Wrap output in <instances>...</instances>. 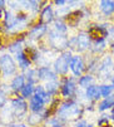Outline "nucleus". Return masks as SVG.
<instances>
[{"label":"nucleus","instance_id":"nucleus-9","mask_svg":"<svg viewBox=\"0 0 114 127\" xmlns=\"http://www.w3.org/2000/svg\"><path fill=\"white\" fill-rule=\"evenodd\" d=\"M75 92V82L73 78L70 79H65L64 84L62 86V95L64 97H70L73 96Z\"/></svg>","mask_w":114,"mask_h":127},{"label":"nucleus","instance_id":"nucleus-27","mask_svg":"<svg viewBox=\"0 0 114 127\" xmlns=\"http://www.w3.org/2000/svg\"><path fill=\"white\" fill-rule=\"evenodd\" d=\"M105 39L104 38H98L95 39V43H94V52H100L105 48Z\"/></svg>","mask_w":114,"mask_h":127},{"label":"nucleus","instance_id":"nucleus-28","mask_svg":"<svg viewBox=\"0 0 114 127\" xmlns=\"http://www.w3.org/2000/svg\"><path fill=\"white\" fill-rule=\"evenodd\" d=\"M67 25L63 23V22H56L55 24H54V30H56L58 33H60V34H64L65 32H67Z\"/></svg>","mask_w":114,"mask_h":127},{"label":"nucleus","instance_id":"nucleus-7","mask_svg":"<svg viewBox=\"0 0 114 127\" xmlns=\"http://www.w3.org/2000/svg\"><path fill=\"white\" fill-rule=\"evenodd\" d=\"M69 68L71 69V72L74 73V76H82V73L84 72L85 67H84V62L82 59V57L79 56H74L71 57V61H70V64H69Z\"/></svg>","mask_w":114,"mask_h":127},{"label":"nucleus","instance_id":"nucleus-1","mask_svg":"<svg viewBox=\"0 0 114 127\" xmlns=\"http://www.w3.org/2000/svg\"><path fill=\"white\" fill-rule=\"evenodd\" d=\"M59 118L63 120H73V118H78L80 116V108L73 102H65L62 104V107L58 110Z\"/></svg>","mask_w":114,"mask_h":127},{"label":"nucleus","instance_id":"nucleus-31","mask_svg":"<svg viewBox=\"0 0 114 127\" xmlns=\"http://www.w3.org/2000/svg\"><path fill=\"white\" fill-rule=\"evenodd\" d=\"M8 127H26L24 123H11V125H8Z\"/></svg>","mask_w":114,"mask_h":127},{"label":"nucleus","instance_id":"nucleus-38","mask_svg":"<svg viewBox=\"0 0 114 127\" xmlns=\"http://www.w3.org/2000/svg\"><path fill=\"white\" fill-rule=\"evenodd\" d=\"M104 127H113V126H104Z\"/></svg>","mask_w":114,"mask_h":127},{"label":"nucleus","instance_id":"nucleus-12","mask_svg":"<svg viewBox=\"0 0 114 127\" xmlns=\"http://www.w3.org/2000/svg\"><path fill=\"white\" fill-rule=\"evenodd\" d=\"M53 18H54V13H53L51 6H50V5L45 6V8L43 9L42 14H40V22H42V24L45 25V24L50 23V22L53 20Z\"/></svg>","mask_w":114,"mask_h":127},{"label":"nucleus","instance_id":"nucleus-19","mask_svg":"<svg viewBox=\"0 0 114 127\" xmlns=\"http://www.w3.org/2000/svg\"><path fill=\"white\" fill-rule=\"evenodd\" d=\"M80 18H82V13L80 11H73V13H69L67 15V20L69 23V25H75L79 20H80Z\"/></svg>","mask_w":114,"mask_h":127},{"label":"nucleus","instance_id":"nucleus-22","mask_svg":"<svg viewBox=\"0 0 114 127\" xmlns=\"http://www.w3.org/2000/svg\"><path fill=\"white\" fill-rule=\"evenodd\" d=\"M34 86L31 84V83H28V84H25V87L22 89V95H23V98H29V97H33L34 95Z\"/></svg>","mask_w":114,"mask_h":127},{"label":"nucleus","instance_id":"nucleus-25","mask_svg":"<svg viewBox=\"0 0 114 127\" xmlns=\"http://www.w3.org/2000/svg\"><path fill=\"white\" fill-rule=\"evenodd\" d=\"M91 83H93V77L89 76V74H88V76H84V77H82V78L79 79V86H82V87H84V88L90 87Z\"/></svg>","mask_w":114,"mask_h":127},{"label":"nucleus","instance_id":"nucleus-36","mask_svg":"<svg viewBox=\"0 0 114 127\" xmlns=\"http://www.w3.org/2000/svg\"><path fill=\"white\" fill-rule=\"evenodd\" d=\"M53 127H63V126H60V125H56V126H53Z\"/></svg>","mask_w":114,"mask_h":127},{"label":"nucleus","instance_id":"nucleus-26","mask_svg":"<svg viewBox=\"0 0 114 127\" xmlns=\"http://www.w3.org/2000/svg\"><path fill=\"white\" fill-rule=\"evenodd\" d=\"M58 83H56V81H51V82H48V84H46V87H45V89H46V92L51 96V95H54L56 91H58Z\"/></svg>","mask_w":114,"mask_h":127},{"label":"nucleus","instance_id":"nucleus-35","mask_svg":"<svg viewBox=\"0 0 114 127\" xmlns=\"http://www.w3.org/2000/svg\"><path fill=\"white\" fill-rule=\"evenodd\" d=\"M112 87H113V89H114V77H113V81H112Z\"/></svg>","mask_w":114,"mask_h":127},{"label":"nucleus","instance_id":"nucleus-3","mask_svg":"<svg viewBox=\"0 0 114 127\" xmlns=\"http://www.w3.org/2000/svg\"><path fill=\"white\" fill-rule=\"evenodd\" d=\"M69 45H74L73 48H75L79 52H83V50L88 49L90 45V35L87 33H80L78 37L69 40Z\"/></svg>","mask_w":114,"mask_h":127},{"label":"nucleus","instance_id":"nucleus-17","mask_svg":"<svg viewBox=\"0 0 114 127\" xmlns=\"http://www.w3.org/2000/svg\"><path fill=\"white\" fill-rule=\"evenodd\" d=\"M110 107H114V95H110L109 97L104 98V101L99 103L98 108H99V111H105Z\"/></svg>","mask_w":114,"mask_h":127},{"label":"nucleus","instance_id":"nucleus-5","mask_svg":"<svg viewBox=\"0 0 114 127\" xmlns=\"http://www.w3.org/2000/svg\"><path fill=\"white\" fill-rule=\"evenodd\" d=\"M70 61H71V54H70V52L63 53L62 56L55 61V63H54L55 72H56V73H59V74L67 73V70H68V68H69V64H70Z\"/></svg>","mask_w":114,"mask_h":127},{"label":"nucleus","instance_id":"nucleus-21","mask_svg":"<svg viewBox=\"0 0 114 127\" xmlns=\"http://www.w3.org/2000/svg\"><path fill=\"white\" fill-rule=\"evenodd\" d=\"M26 78H28V83H35L39 79V72L38 69H29L26 72Z\"/></svg>","mask_w":114,"mask_h":127},{"label":"nucleus","instance_id":"nucleus-14","mask_svg":"<svg viewBox=\"0 0 114 127\" xmlns=\"http://www.w3.org/2000/svg\"><path fill=\"white\" fill-rule=\"evenodd\" d=\"M25 87V76L19 74L16 77H14L13 82H11V88L14 91H22Z\"/></svg>","mask_w":114,"mask_h":127},{"label":"nucleus","instance_id":"nucleus-2","mask_svg":"<svg viewBox=\"0 0 114 127\" xmlns=\"http://www.w3.org/2000/svg\"><path fill=\"white\" fill-rule=\"evenodd\" d=\"M49 43L54 49L63 50L67 47H69V40L64 34H60L56 30H50L49 32Z\"/></svg>","mask_w":114,"mask_h":127},{"label":"nucleus","instance_id":"nucleus-23","mask_svg":"<svg viewBox=\"0 0 114 127\" xmlns=\"http://www.w3.org/2000/svg\"><path fill=\"white\" fill-rule=\"evenodd\" d=\"M112 91H113V87L109 86V84H103L99 87V93H100V97H109L112 95Z\"/></svg>","mask_w":114,"mask_h":127},{"label":"nucleus","instance_id":"nucleus-15","mask_svg":"<svg viewBox=\"0 0 114 127\" xmlns=\"http://www.w3.org/2000/svg\"><path fill=\"white\" fill-rule=\"evenodd\" d=\"M16 61H18L19 67H20L22 69H28L30 67V59L26 57V54L24 52L16 54Z\"/></svg>","mask_w":114,"mask_h":127},{"label":"nucleus","instance_id":"nucleus-37","mask_svg":"<svg viewBox=\"0 0 114 127\" xmlns=\"http://www.w3.org/2000/svg\"><path fill=\"white\" fill-rule=\"evenodd\" d=\"M87 127H93V126H91V125H88V126H87Z\"/></svg>","mask_w":114,"mask_h":127},{"label":"nucleus","instance_id":"nucleus-34","mask_svg":"<svg viewBox=\"0 0 114 127\" xmlns=\"http://www.w3.org/2000/svg\"><path fill=\"white\" fill-rule=\"evenodd\" d=\"M113 120H114V107H113V111H112V116H110Z\"/></svg>","mask_w":114,"mask_h":127},{"label":"nucleus","instance_id":"nucleus-13","mask_svg":"<svg viewBox=\"0 0 114 127\" xmlns=\"http://www.w3.org/2000/svg\"><path fill=\"white\" fill-rule=\"evenodd\" d=\"M99 5H100V10L105 15H112L114 13V1L113 0H102Z\"/></svg>","mask_w":114,"mask_h":127},{"label":"nucleus","instance_id":"nucleus-16","mask_svg":"<svg viewBox=\"0 0 114 127\" xmlns=\"http://www.w3.org/2000/svg\"><path fill=\"white\" fill-rule=\"evenodd\" d=\"M85 96H87L88 99H98V98L100 97L99 88H98L97 86H93V84H91L90 87L87 88V91H85Z\"/></svg>","mask_w":114,"mask_h":127},{"label":"nucleus","instance_id":"nucleus-11","mask_svg":"<svg viewBox=\"0 0 114 127\" xmlns=\"http://www.w3.org/2000/svg\"><path fill=\"white\" fill-rule=\"evenodd\" d=\"M39 72V78L40 79H45L48 82H51V81H56V74L54 72H51L48 67H42L38 69Z\"/></svg>","mask_w":114,"mask_h":127},{"label":"nucleus","instance_id":"nucleus-29","mask_svg":"<svg viewBox=\"0 0 114 127\" xmlns=\"http://www.w3.org/2000/svg\"><path fill=\"white\" fill-rule=\"evenodd\" d=\"M5 103H6V95L3 91H0V108H3Z\"/></svg>","mask_w":114,"mask_h":127},{"label":"nucleus","instance_id":"nucleus-6","mask_svg":"<svg viewBox=\"0 0 114 127\" xmlns=\"http://www.w3.org/2000/svg\"><path fill=\"white\" fill-rule=\"evenodd\" d=\"M11 111H13L15 117H22L28 111V104H26V102L24 101L23 97L15 98L11 102Z\"/></svg>","mask_w":114,"mask_h":127},{"label":"nucleus","instance_id":"nucleus-33","mask_svg":"<svg viewBox=\"0 0 114 127\" xmlns=\"http://www.w3.org/2000/svg\"><path fill=\"white\" fill-rule=\"evenodd\" d=\"M4 4H5V1H3V0H0V9H3Z\"/></svg>","mask_w":114,"mask_h":127},{"label":"nucleus","instance_id":"nucleus-10","mask_svg":"<svg viewBox=\"0 0 114 127\" xmlns=\"http://www.w3.org/2000/svg\"><path fill=\"white\" fill-rule=\"evenodd\" d=\"M45 32H46V27L44 24H38V25L31 28V30L28 34V37L30 39H39V38H42L44 35Z\"/></svg>","mask_w":114,"mask_h":127},{"label":"nucleus","instance_id":"nucleus-20","mask_svg":"<svg viewBox=\"0 0 114 127\" xmlns=\"http://www.w3.org/2000/svg\"><path fill=\"white\" fill-rule=\"evenodd\" d=\"M23 42H24V39L20 38V39H18L16 42H14L13 44H10V45H9L10 53H15V54L22 53V52H23Z\"/></svg>","mask_w":114,"mask_h":127},{"label":"nucleus","instance_id":"nucleus-30","mask_svg":"<svg viewBox=\"0 0 114 127\" xmlns=\"http://www.w3.org/2000/svg\"><path fill=\"white\" fill-rule=\"evenodd\" d=\"M87 126H88V125H87V122H85V121H79V122H78L77 125H75L74 127H87Z\"/></svg>","mask_w":114,"mask_h":127},{"label":"nucleus","instance_id":"nucleus-4","mask_svg":"<svg viewBox=\"0 0 114 127\" xmlns=\"http://www.w3.org/2000/svg\"><path fill=\"white\" fill-rule=\"evenodd\" d=\"M0 70L3 72V74L5 77L11 76L16 70L15 62L13 61V58L9 56V54H4V56L0 57Z\"/></svg>","mask_w":114,"mask_h":127},{"label":"nucleus","instance_id":"nucleus-18","mask_svg":"<svg viewBox=\"0 0 114 127\" xmlns=\"http://www.w3.org/2000/svg\"><path fill=\"white\" fill-rule=\"evenodd\" d=\"M35 95L39 96V97L44 101V103H49V102H50V95L46 92V89H45L43 86H39V87L35 88Z\"/></svg>","mask_w":114,"mask_h":127},{"label":"nucleus","instance_id":"nucleus-24","mask_svg":"<svg viewBox=\"0 0 114 127\" xmlns=\"http://www.w3.org/2000/svg\"><path fill=\"white\" fill-rule=\"evenodd\" d=\"M43 118H44V117H43L42 115H39V113H33L31 116L28 117V122H29V125H31V126H36Z\"/></svg>","mask_w":114,"mask_h":127},{"label":"nucleus","instance_id":"nucleus-32","mask_svg":"<svg viewBox=\"0 0 114 127\" xmlns=\"http://www.w3.org/2000/svg\"><path fill=\"white\" fill-rule=\"evenodd\" d=\"M64 4H67L64 0H56L55 1V5H64Z\"/></svg>","mask_w":114,"mask_h":127},{"label":"nucleus","instance_id":"nucleus-8","mask_svg":"<svg viewBox=\"0 0 114 127\" xmlns=\"http://www.w3.org/2000/svg\"><path fill=\"white\" fill-rule=\"evenodd\" d=\"M44 101L38 96V95H34L31 98H30V110L34 112V113H39L40 111H43V107H44Z\"/></svg>","mask_w":114,"mask_h":127}]
</instances>
